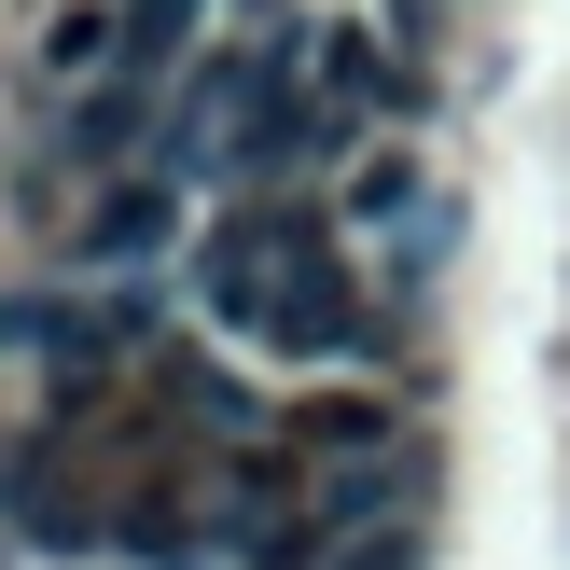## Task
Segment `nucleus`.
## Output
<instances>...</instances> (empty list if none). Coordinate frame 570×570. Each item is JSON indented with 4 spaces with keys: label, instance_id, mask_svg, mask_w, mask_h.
Returning a JSON list of instances; mask_svg holds the SVG:
<instances>
[{
    "label": "nucleus",
    "instance_id": "nucleus-3",
    "mask_svg": "<svg viewBox=\"0 0 570 570\" xmlns=\"http://www.w3.org/2000/svg\"><path fill=\"white\" fill-rule=\"evenodd\" d=\"M42 376H56V404H98V376H111V348H126V321H98V306H42Z\"/></svg>",
    "mask_w": 570,
    "mask_h": 570
},
{
    "label": "nucleus",
    "instance_id": "nucleus-10",
    "mask_svg": "<svg viewBox=\"0 0 570 570\" xmlns=\"http://www.w3.org/2000/svg\"><path fill=\"white\" fill-rule=\"evenodd\" d=\"M432 28H445V0H404V42H432Z\"/></svg>",
    "mask_w": 570,
    "mask_h": 570
},
{
    "label": "nucleus",
    "instance_id": "nucleus-4",
    "mask_svg": "<svg viewBox=\"0 0 570 570\" xmlns=\"http://www.w3.org/2000/svg\"><path fill=\"white\" fill-rule=\"evenodd\" d=\"M390 501H404V460H348V473L321 488V529H348V543H362V529H390Z\"/></svg>",
    "mask_w": 570,
    "mask_h": 570
},
{
    "label": "nucleus",
    "instance_id": "nucleus-7",
    "mask_svg": "<svg viewBox=\"0 0 570 570\" xmlns=\"http://www.w3.org/2000/svg\"><path fill=\"white\" fill-rule=\"evenodd\" d=\"M70 139H83L70 167H111V139H139V83H111V98H83V126H70Z\"/></svg>",
    "mask_w": 570,
    "mask_h": 570
},
{
    "label": "nucleus",
    "instance_id": "nucleus-2",
    "mask_svg": "<svg viewBox=\"0 0 570 570\" xmlns=\"http://www.w3.org/2000/svg\"><path fill=\"white\" fill-rule=\"evenodd\" d=\"M181 237V195L167 181H111L98 209H83V265H139V250H167Z\"/></svg>",
    "mask_w": 570,
    "mask_h": 570
},
{
    "label": "nucleus",
    "instance_id": "nucleus-8",
    "mask_svg": "<svg viewBox=\"0 0 570 570\" xmlns=\"http://www.w3.org/2000/svg\"><path fill=\"white\" fill-rule=\"evenodd\" d=\"M167 404H195V417H209V432H237V417H250V404H237V390H223V376H209V362H167Z\"/></svg>",
    "mask_w": 570,
    "mask_h": 570
},
{
    "label": "nucleus",
    "instance_id": "nucleus-6",
    "mask_svg": "<svg viewBox=\"0 0 570 570\" xmlns=\"http://www.w3.org/2000/svg\"><path fill=\"white\" fill-rule=\"evenodd\" d=\"M195 42V0H126V70H167Z\"/></svg>",
    "mask_w": 570,
    "mask_h": 570
},
{
    "label": "nucleus",
    "instance_id": "nucleus-5",
    "mask_svg": "<svg viewBox=\"0 0 570 570\" xmlns=\"http://www.w3.org/2000/svg\"><path fill=\"white\" fill-rule=\"evenodd\" d=\"M111 56H126V14H56V28H42V70H70V83L111 70Z\"/></svg>",
    "mask_w": 570,
    "mask_h": 570
},
{
    "label": "nucleus",
    "instance_id": "nucleus-9",
    "mask_svg": "<svg viewBox=\"0 0 570 570\" xmlns=\"http://www.w3.org/2000/svg\"><path fill=\"white\" fill-rule=\"evenodd\" d=\"M334 570H417V515H404V529H362V543H334Z\"/></svg>",
    "mask_w": 570,
    "mask_h": 570
},
{
    "label": "nucleus",
    "instance_id": "nucleus-1",
    "mask_svg": "<svg viewBox=\"0 0 570 570\" xmlns=\"http://www.w3.org/2000/svg\"><path fill=\"white\" fill-rule=\"evenodd\" d=\"M195 293H209L223 321H250L265 348H348L362 334V293H348V265H334V237L293 223V209H237L195 250Z\"/></svg>",
    "mask_w": 570,
    "mask_h": 570
}]
</instances>
